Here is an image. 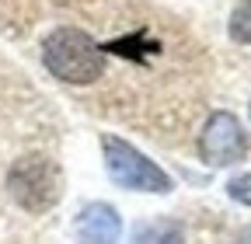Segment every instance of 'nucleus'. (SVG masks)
<instances>
[{
	"label": "nucleus",
	"mask_w": 251,
	"mask_h": 244,
	"mask_svg": "<svg viewBox=\"0 0 251 244\" xmlns=\"http://www.w3.org/2000/svg\"><path fill=\"white\" fill-rule=\"evenodd\" d=\"M42 63L52 77L67 84H94L105 73V46L80 28H56L42 42Z\"/></svg>",
	"instance_id": "f257e3e1"
},
{
	"label": "nucleus",
	"mask_w": 251,
	"mask_h": 244,
	"mask_svg": "<svg viewBox=\"0 0 251 244\" xmlns=\"http://www.w3.org/2000/svg\"><path fill=\"white\" fill-rule=\"evenodd\" d=\"M7 192L25 213H49L63 195V171L46 154H25L7 171Z\"/></svg>",
	"instance_id": "f03ea898"
},
{
	"label": "nucleus",
	"mask_w": 251,
	"mask_h": 244,
	"mask_svg": "<svg viewBox=\"0 0 251 244\" xmlns=\"http://www.w3.org/2000/svg\"><path fill=\"white\" fill-rule=\"evenodd\" d=\"M101 150H105V168H108V178L115 185L129 189V192H153V195H164L171 192V178L164 168H157L147 154L133 143H126L119 136H105L101 140Z\"/></svg>",
	"instance_id": "7ed1b4c3"
},
{
	"label": "nucleus",
	"mask_w": 251,
	"mask_h": 244,
	"mask_svg": "<svg viewBox=\"0 0 251 244\" xmlns=\"http://www.w3.org/2000/svg\"><path fill=\"white\" fill-rule=\"evenodd\" d=\"M248 154V133L230 112H213L199 133V157L209 168H227L237 164Z\"/></svg>",
	"instance_id": "20e7f679"
},
{
	"label": "nucleus",
	"mask_w": 251,
	"mask_h": 244,
	"mask_svg": "<svg viewBox=\"0 0 251 244\" xmlns=\"http://www.w3.org/2000/svg\"><path fill=\"white\" fill-rule=\"evenodd\" d=\"M122 234V220L108 202H91L77 217V241L80 244H115Z\"/></svg>",
	"instance_id": "39448f33"
},
{
	"label": "nucleus",
	"mask_w": 251,
	"mask_h": 244,
	"mask_svg": "<svg viewBox=\"0 0 251 244\" xmlns=\"http://www.w3.org/2000/svg\"><path fill=\"white\" fill-rule=\"evenodd\" d=\"M230 39L241 42V46H251V0L234 7L230 14Z\"/></svg>",
	"instance_id": "423d86ee"
},
{
	"label": "nucleus",
	"mask_w": 251,
	"mask_h": 244,
	"mask_svg": "<svg viewBox=\"0 0 251 244\" xmlns=\"http://www.w3.org/2000/svg\"><path fill=\"white\" fill-rule=\"evenodd\" d=\"M227 192H230V199H237V202L251 206V174H237L230 185H227Z\"/></svg>",
	"instance_id": "0eeeda50"
},
{
	"label": "nucleus",
	"mask_w": 251,
	"mask_h": 244,
	"mask_svg": "<svg viewBox=\"0 0 251 244\" xmlns=\"http://www.w3.org/2000/svg\"><path fill=\"white\" fill-rule=\"evenodd\" d=\"M234 244H251V227H244V230L234 237Z\"/></svg>",
	"instance_id": "6e6552de"
}]
</instances>
